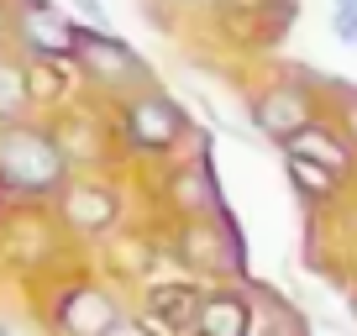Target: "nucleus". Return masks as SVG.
<instances>
[{"label": "nucleus", "mask_w": 357, "mask_h": 336, "mask_svg": "<svg viewBox=\"0 0 357 336\" xmlns=\"http://www.w3.org/2000/svg\"><path fill=\"white\" fill-rule=\"evenodd\" d=\"M0 179L16 184V190H53L63 179V153L43 132L6 126L0 132Z\"/></svg>", "instance_id": "1"}, {"label": "nucleus", "mask_w": 357, "mask_h": 336, "mask_svg": "<svg viewBox=\"0 0 357 336\" xmlns=\"http://www.w3.org/2000/svg\"><path fill=\"white\" fill-rule=\"evenodd\" d=\"M74 32H79V26L68 22L63 11H53L47 0H26V6H22V37H26L43 58L74 53Z\"/></svg>", "instance_id": "2"}, {"label": "nucleus", "mask_w": 357, "mask_h": 336, "mask_svg": "<svg viewBox=\"0 0 357 336\" xmlns=\"http://www.w3.org/2000/svg\"><path fill=\"white\" fill-rule=\"evenodd\" d=\"M257 126H263L268 137L289 142L300 126H310V105H305V95H294V90H273V95L257 100Z\"/></svg>", "instance_id": "3"}, {"label": "nucleus", "mask_w": 357, "mask_h": 336, "mask_svg": "<svg viewBox=\"0 0 357 336\" xmlns=\"http://www.w3.org/2000/svg\"><path fill=\"white\" fill-rule=\"evenodd\" d=\"M63 326H68L74 336H111L116 310H111V300H105V294L74 289V294L63 300Z\"/></svg>", "instance_id": "4"}, {"label": "nucleus", "mask_w": 357, "mask_h": 336, "mask_svg": "<svg viewBox=\"0 0 357 336\" xmlns=\"http://www.w3.org/2000/svg\"><path fill=\"white\" fill-rule=\"evenodd\" d=\"M126 126H132V137L142 147H168L178 137V111L168 100H137L132 116H126Z\"/></svg>", "instance_id": "5"}, {"label": "nucleus", "mask_w": 357, "mask_h": 336, "mask_svg": "<svg viewBox=\"0 0 357 336\" xmlns=\"http://www.w3.org/2000/svg\"><path fill=\"white\" fill-rule=\"evenodd\" d=\"M195 326L200 336H247V305L236 294H211L195 305Z\"/></svg>", "instance_id": "6"}, {"label": "nucleus", "mask_w": 357, "mask_h": 336, "mask_svg": "<svg viewBox=\"0 0 357 336\" xmlns=\"http://www.w3.org/2000/svg\"><path fill=\"white\" fill-rule=\"evenodd\" d=\"M74 53L84 58L95 74H137V58L126 53V43L116 37H95V32H74Z\"/></svg>", "instance_id": "7"}, {"label": "nucleus", "mask_w": 357, "mask_h": 336, "mask_svg": "<svg viewBox=\"0 0 357 336\" xmlns=\"http://www.w3.org/2000/svg\"><path fill=\"white\" fill-rule=\"evenodd\" d=\"M289 153H305V158H326V168H331V174H336V168H347V153H342V147H336L326 132H315V126H300V132L289 137Z\"/></svg>", "instance_id": "8"}, {"label": "nucleus", "mask_w": 357, "mask_h": 336, "mask_svg": "<svg viewBox=\"0 0 357 336\" xmlns=\"http://www.w3.org/2000/svg\"><path fill=\"white\" fill-rule=\"evenodd\" d=\"M22 105H26V74L0 58V121H16Z\"/></svg>", "instance_id": "9"}, {"label": "nucleus", "mask_w": 357, "mask_h": 336, "mask_svg": "<svg viewBox=\"0 0 357 336\" xmlns=\"http://www.w3.org/2000/svg\"><path fill=\"white\" fill-rule=\"evenodd\" d=\"M153 310H158V321H163V326H184V321H195V294L190 289H158L153 294Z\"/></svg>", "instance_id": "10"}, {"label": "nucleus", "mask_w": 357, "mask_h": 336, "mask_svg": "<svg viewBox=\"0 0 357 336\" xmlns=\"http://www.w3.org/2000/svg\"><path fill=\"white\" fill-rule=\"evenodd\" d=\"M289 179L300 184L305 194H326L336 174H331V168H315V158H305V153H289Z\"/></svg>", "instance_id": "11"}, {"label": "nucleus", "mask_w": 357, "mask_h": 336, "mask_svg": "<svg viewBox=\"0 0 357 336\" xmlns=\"http://www.w3.org/2000/svg\"><path fill=\"white\" fill-rule=\"evenodd\" d=\"M74 221H79V226H105V221H111V194L79 190V194H74Z\"/></svg>", "instance_id": "12"}, {"label": "nucleus", "mask_w": 357, "mask_h": 336, "mask_svg": "<svg viewBox=\"0 0 357 336\" xmlns=\"http://www.w3.org/2000/svg\"><path fill=\"white\" fill-rule=\"evenodd\" d=\"M336 32L352 43L357 37V0H336Z\"/></svg>", "instance_id": "13"}, {"label": "nucleus", "mask_w": 357, "mask_h": 336, "mask_svg": "<svg viewBox=\"0 0 357 336\" xmlns=\"http://www.w3.org/2000/svg\"><path fill=\"white\" fill-rule=\"evenodd\" d=\"M79 11H84V16H95V22H100V0H79Z\"/></svg>", "instance_id": "14"}]
</instances>
